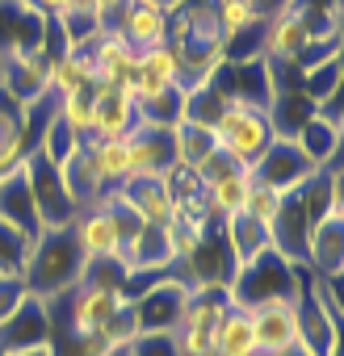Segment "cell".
<instances>
[{"instance_id": "5", "label": "cell", "mask_w": 344, "mask_h": 356, "mask_svg": "<svg viewBox=\"0 0 344 356\" xmlns=\"http://www.w3.org/2000/svg\"><path fill=\"white\" fill-rule=\"evenodd\" d=\"M22 163H26V181H30V193H34L42 231H63V227H72L80 210H76V202H72L68 189H63L59 168H55L42 151H26Z\"/></svg>"}, {"instance_id": "18", "label": "cell", "mask_w": 344, "mask_h": 356, "mask_svg": "<svg viewBox=\"0 0 344 356\" xmlns=\"http://www.w3.org/2000/svg\"><path fill=\"white\" fill-rule=\"evenodd\" d=\"M294 314H298V343L302 348H311L315 356H340V323H331L323 314V306L311 298L306 268H302V289L294 298Z\"/></svg>"}, {"instance_id": "25", "label": "cell", "mask_w": 344, "mask_h": 356, "mask_svg": "<svg viewBox=\"0 0 344 356\" xmlns=\"http://www.w3.org/2000/svg\"><path fill=\"white\" fill-rule=\"evenodd\" d=\"M202 193H206L210 214H214L219 222H227V218L244 214V206H248V193H252V172H248V168H231L227 176L210 181Z\"/></svg>"}, {"instance_id": "16", "label": "cell", "mask_w": 344, "mask_h": 356, "mask_svg": "<svg viewBox=\"0 0 344 356\" xmlns=\"http://www.w3.org/2000/svg\"><path fill=\"white\" fill-rule=\"evenodd\" d=\"M252 318V339H256V356L260 352H281L290 343H298V314L290 298H273V302H256L248 306Z\"/></svg>"}, {"instance_id": "36", "label": "cell", "mask_w": 344, "mask_h": 356, "mask_svg": "<svg viewBox=\"0 0 344 356\" xmlns=\"http://www.w3.org/2000/svg\"><path fill=\"white\" fill-rule=\"evenodd\" d=\"M130 268L118 260V256H97V260H84V273H80V285H97V289H114L122 293Z\"/></svg>"}, {"instance_id": "37", "label": "cell", "mask_w": 344, "mask_h": 356, "mask_svg": "<svg viewBox=\"0 0 344 356\" xmlns=\"http://www.w3.org/2000/svg\"><path fill=\"white\" fill-rule=\"evenodd\" d=\"M59 118L63 126L84 143L93 138V92H72V97H59Z\"/></svg>"}, {"instance_id": "22", "label": "cell", "mask_w": 344, "mask_h": 356, "mask_svg": "<svg viewBox=\"0 0 344 356\" xmlns=\"http://www.w3.org/2000/svg\"><path fill=\"white\" fill-rule=\"evenodd\" d=\"M122 264H126L130 273H151V277H155V273H168V268H177V252H172L168 227H143L139 239L126 248Z\"/></svg>"}, {"instance_id": "35", "label": "cell", "mask_w": 344, "mask_h": 356, "mask_svg": "<svg viewBox=\"0 0 344 356\" xmlns=\"http://www.w3.org/2000/svg\"><path fill=\"white\" fill-rule=\"evenodd\" d=\"M76 147H80V138H76V134L63 126V118H59V105H55V113H51V122H47V130H42V138H38V147H34V151H42V155H47V159L59 168V163H63V159H68Z\"/></svg>"}, {"instance_id": "45", "label": "cell", "mask_w": 344, "mask_h": 356, "mask_svg": "<svg viewBox=\"0 0 344 356\" xmlns=\"http://www.w3.org/2000/svg\"><path fill=\"white\" fill-rule=\"evenodd\" d=\"M260 356H315V352L302 348V343H290V348H281V352H260Z\"/></svg>"}, {"instance_id": "19", "label": "cell", "mask_w": 344, "mask_h": 356, "mask_svg": "<svg viewBox=\"0 0 344 356\" xmlns=\"http://www.w3.org/2000/svg\"><path fill=\"white\" fill-rule=\"evenodd\" d=\"M93 138H126L139 118H134V97L114 84H93Z\"/></svg>"}, {"instance_id": "23", "label": "cell", "mask_w": 344, "mask_h": 356, "mask_svg": "<svg viewBox=\"0 0 344 356\" xmlns=\"http://www.w3.org/2000/svg\"><path fill=\"white\" fill-rule=\"evenodd\" d=\"M59 176H63V189H68V197L76 202V210H84V206H97L109 189L101 185V176H97V163H93V155H88V143H80L63 163H59Z\"/></svg>"}, {"instance_id": "26", "label": "cell", "mask_w": 344, "mask_h": 356, "mask_svg": "<svg viewBox=\"0 0 344 356\" xmlns=\"http://www.w3.org/2000/svg\"><path fill=\"white\" fill-rule=\"evenodd\" d=\"M93 88V63L84 55V47H63L51 59V97H72V92H88Z\"/></svg>"}, {"instance_id": "34", "label": "cell", "mask_w": 344, "mask_h": 356, "mask_svg": "<svg viewBox=\"0 0 344 356\" xmlns=\"http://www.w3.org/2000/svg\"><path fill=\"white\" fill-rule=\"evenodd\" d=\"M298 76H302V80H298V92L319 105V101H327L331 92H340V55H331V59H323V63H311V67H302Z\"/></svg>"}, {"instance_id": "41", "label": "cell", "mask_w": 344, "mask_h": 356, "mask_svg": "<svg viewBox=\"0 0 344 356\" xmlns=\"http://www.w3.org/2000/svg\"><path fill=\"white\" fill-rule=\"evenodd\" d=\"M30 298V285H26V277H0V323H5L22 302Z\"/></svg>"}, {"instance_id": "24", "label": "cell", "mask_w": 344, "mask_h": 356, "mask_svg": "<svg viewBox=\"0 0 344 356\" xmlns=\"http://www.w3.org/2000/svg\"><path fill=\"white\" fill-rule=\"evenodd\" d=\"M223 239H227V252H231V264H235V268L252 264L256 256H265V252L273 248V243H269V227L256 222L252 214L227 218V222H223ZM231 277H235V273H231Z\"/></svg>"}, {"instance_id": "14", "label": "cell", "mask_w": 344, "mask_h": 356, "mask_svg": "<svg viewBox=\"0 0 344 356\" xmlns=\"http://www.w3.org/2000/svg\"><path fill=\"white\" fill-rule=\"evenodd\" d=\"M0 222L13 227L17 235H26L30 243L42 235L38 206H34V193H30V181H26V163L0 172Z\"/></svg>"}, {"instance_id": "33", "label": "cell", "mask_w": 344, "mask_h": 356, "mask_svg": "<svg viewBox=\"0 0 344 356\" xmlns=\"http://www.w3.org/2000/svg\"><path fill=\"white\" fill-rule=\"evenodd\" d=\"M172 143H177V163L181 168H198L206 155L219 151L214 130L210 126H198V122H181L177 130H172Z\"/></svg>"}, {"instance_id": "2", "label": "cell", "mask_w": 344, "mask_h": 356, "mask_svg": "<svg viewBox=\"0 0 344 356\" xmlns=\"http://www.w3.org/2000/svg\"><path fill=\"white\" fill-rule=\"evenodd\" d=\"M214 143L227 159H235L240 168H252L265 147L277 138L273 134V122H269V109L265 105H252V101H240V97H227L223 113L214 118Z\"/></svg>"}, {"instance_id": "38", "label": "cell", "mask_w": 344, "mask_h": 356, "mask_svg": "<svg viewBox=\"0 0 344 356\" xmlns=\"http://www.w3.org/2000/svg\"><path fill=\"white\" fill-rule=\"evenodd\" d=\"M26 256H30V239L0 222V277H22Z\"/></svg>"}, {"instance_id": "15", "label": "cell", "mask_w": 344, "mask_h": 356, "mask_svg": "<svg viewBox=\"0 0 344 356\" xmlns=\"http://www.w3.org/2000/svg\"><path fill=\"white\" fill-rule=\"evenodd\" d=\"M126 143H130V176L126 181H139V176H168L172 168H177V143H172V130L134 126L126 134Z\"/></svg>"}, {"instance_id": "17", "label": "cell", "mask_w": 344, "mask_h": 356, "mask_svg": "<svg viewBox=\"0 0 344 356\" xmlns=\"http://www.w3.org/2000/svg\"><path fill=\"white\" fill-rule=\"evenodd\" d=\"M168 5L159 0H126L114 30L134 47V51H147V47H164L168 42Z\"/></svg>"}, {"instance_id": "12", "label": "cell", "mask_w": 344, "mask_h": 356, "mask_svg": "<svg viewBox=\"0 0 344 356\" xmlns=\"http://www.w3.org/2000/svg\"><path fill=\"white\" fill-rule=\"evenodd\" d=\"M306 235H311V210H306L302 189H298V193H286L281 197V210L269 222V243H273V252L281 260L306 268Z\"/></svg>"}, {"instance_id": "32", "label": "cell", "mask_w": 344, "mask_h": 356, "mask_svg": "<svg viewBox=\"0 0 344 356\" xmlns=\"http://www.w3.org/2000/svg\"><path fill=\"white\" fill-rule=\"evenodd\" d=\"M210 5H214V22H219L223 47H227L231 38H240L244 30H252L256 22H265L260 0H210Z\"/></svg>"}, {"instance_id": "40", "label": "cell", "mask_w": 344, "mask_h": 356, "mask_svg": "<svg viewBox=\"0 0 344 356\" xmlns=\"http://www.w3.org/2000/svg\"><path fill=\"white\" fill-rule=\"evenodd\" d=\"M130 356H181L172 343V331H139L130 339Z\"/></svg>"}, {"instance_id": "6", "label": "cell", "mask_w": 344, "mask_h": 356, "mask_svg": "<svg viewBox=\"0 0 344 356\" xmlns=\"http://www.w3.org/2000/svg\"><path fill=\"white\" fill-rule=\"evenodd\" d=\"M227 289H214V293H198L189 298L177 331H172V343H177L181 356H210L214 352V331H219V318L227 310Z\"/></svg>"}, {"instance_id": "43", "label": "cell", "mask_w": 344, "mask_h": 356, "mask_svg": "<svg viewBox=\"0 0 344 356\" xmlns=\"http://www.w3.org/2000/svg\"><path fill=\"white\" fill-rule=\"evenodd\" d=\"M84 5H88V13H93V17H97L101 26H114L126 0H84Z\"/></svg>"}, {"instance_id": "7", "label": "cell", "mask_w": 344, "mask_h": 356, "mask_svg": "<svg viewBox=\"0 0 344 356\" xmlns=\"http://www.w3.org/2000/svg\"><path fill=\"white\" fill-rule=\"evenodd\" d=\"M248 172H252L256 185H269V189H277V193H298L319 168L302 155V147H298L294 138H273V143L265 147V155H260Z\"/></svg>"}, {"instance_id": "42", "label": "cell", "mask_w": 344, "mask_h": 356, "mask_svg": "<svg viewBox=\"0 0 344 356\" xmlns=\"http://www.w3.org/2000/svg\"><path fill=\"white\" fill-rule=\"evenodd\" d=\"M26 5H30L38 17H47V22H59L63 13H72V5H76V0H26Z\"/></svg>"}, {"instance_id": "31", "label": "cell", "mask_w": 344, "mask_h": 356, "mask_svg": "<svg viewBox=\"0 0 344 356\" xmlns=\"http://www.w3.org/2000/svg\"><path fill=\"white\" fill-rule=\"evenodd\" d=\"M26 159V122H22V105H13L0 92V172H9Z\"/></svg>"}, {"instance_id": "44", "label": "cell", "mask_w": 344, "mask_h": 356, "mask_svg": "<svg viewBox=\"0 0 344 356\" xmlns=\"http://www.w3.org/2000/svg\"><path fill=\"white\" fill-rule=\"evenodd\" d=\"M0 356H59V348H55V339H51V343H42V348H22V352H0Z\"/></svg>"}, {"instance_id": "13", "label": "cell", "mask_w": 344, "mask_h": 356, "mask_svg": "<svg viewBox=\"0 0 344 356\" xmlns=\"http://www.w3.org/2000/svg\"><path fill=\"white\" fill-rule=\"evenodd\" d=\"M306 268L315 277L340 281V273H344V210H327L323 218L311 222V235H306Z\"/></svg>"}, {"instance_id": "9", "label": "cell", "mask_w": 344, "mask_h": 356, "mask_svg": "<svg viewBox=\"0 0 344 356\" xmlns=\"http://www.w3.org/2000/svg\"><path fill=\"white\" fill-rule=\"evenodd\" d=\"M72 235H76L84 260H97V256H118L122 260V222H118V210H114L109 193L97 206H84L76 214Z\"/></svg>"}, {"instance_id": "29", "label": "cell", "mask_w": 344, "mask_h": 356, "mask_svg": "<svg viewBox=\"0 0 344 356\" xmlns=\"http://www.w3.org/2000/svg\"><path fill=\"white\" fill-rule=\"evenodd\" d=\"M84 143H88V155L97 163L101 185L114 193L126 176H130V143L126 138H84Z\"/></svg>"}, {"instance_id": "46", "label": "cell", "mask_w": 344, "mask_h": 356, "mask_svg": "<svg viewBox=\"0 0 344 356\" xmlns=\"http://www.w3.org/2000/svg\"><path fill=\"white\" fill-rule=\"evenodd\" d=\"M101 356H130V343H122V348H109V352H101Z\"/></svg>"}, {"instance_id": "11", "label": "cell", "mask_w": 344, "mask_h": 356, "mask_svg": "<svg viewBox=\"0 0 344 356\" xmlns=\"http://www.w3.org/2000/svg\"><path fill=\"white\" fill-rule=\"evenodd\" d=\"M55 339V314L42 298H26L5 323H0V352H22V348H42Z\"/></svg>"}, {"instance_id": "21", "label": "cell", "mask_w": 344, "mask_h": 356, "mask_svg": "<svg viewBox=\"0 0 344 356\" xmlns=\"http://www.w3.org/2000/svg\"><path fill=\"white\" fill-rule=\"evenodd\" d=\"M118 197L147 222V227H168L172 222V193L164 176H139V181L118 185Z\"/></svg>"}, {"instance_id": "20", "label": "cell", "mask_w": 344, "mask_h": 356, "mask_svg": "<svg viewBox=\"0 0 344 356\" xmlns=\"http://www.w3.org/2000/svg\"><path fill=\"white\" fill-rule=\"evenodd\" d=\"M185 76H181V59L168 42L164 47H147L139 51V72H134V84H130V97L134 101H147L164 88H181Z\"/></svg>"}, {"instance_id": "3", "label": "cell", "mask_w": 344, "mask_h": 356, "mask_svg": "<svg viewBox=\"0 0 344 356\" xmlns=\"http://www.w3.org/2000/svg\"><path fill=\"white\" fill-rule=\"evenodd\" d=\"M298 289H302V268L290 264V260H281V256L269 248V252L256 256L252 264L235 268V277H231V285H227V298L240 302V306H256V302H273V298H290V302H294Z\"/></svg>"}, {"instance_id": "28", "label": "cell", "mask_w": 344, "mask_h": 356, "mask_svg": "<svg viewBox=\"0 0 344 356\" xmlns=\"http://www.w3.org/2000/svg\"><path fill=\"white\" fill-rule=\"evenodd\" d=\"M294 143L302 147V155L315 163V168H327L331 159H340V126H331V122H323L319 113H311L302 126H298V134H294Z\"/></svg>"}, {"instance_id": "30", "label": "cell", "mask_w": 344, "mask_h": 356, "mask_svg": "<svg viewBox=\"0 0 344 356\" xmlns=\"http://www.w3.org/2000/svg\"><path fill=\"white\" fill-rule=\"evenodd\" d=\"M315 113V101L302 97L298 88H277L273 101H269V122H273V134L277 138H294L298 126Z\"/></svg>"}, {"instance_id": "8", "label": "cell", "mask_w": 344, "mask_h": 356, "mask_svg": "<svg viewBox=\"0 0 344 356\" xmlns=\"http://www.w3.org/2000/svg\"><path fill=\"white\" fill-rule=\"evenodd\" d=\"M88 63H93V84H114V88H126L134 84V72H139V51L114 30L105 26L88 47H84Z\"/></svg>"}, {"instance_id": "39", "label": "cell", "mask_w": 344, "mask_h": 356, "mask_svg": "<svg viewBox=\"0 0 344 356\" xmlns=\"http://www.w3.org/2000/svg\"><path fill=\"white\" fill-rule=\"evenodd\" d=\"M281 197L286 193H277V189H269V185H256L252 181V193H248V206H244V214H252L256 222H273L277 218V210H281Z\"/></svg>"}, {"instance_id": "4", "label": "cell", "mask_w": 344, "mask_h": 356, "mask_svg": "<svg viewBox=\"0 0 344 356\" xmlns=\"http://www.w3.org/2000/svg\"><path fill=\"white\" fill-rule=\"evenodd\" d=\"M189 298H194V285H189L177 268L151 277V281L130 298V310H134L139 331H177V323H181Z\"/></svg>"}, {"instance_id": "1", "label": "cell", "mask_w": 344, "mask_h": 356, "mask_svg": "<svg viewBox=\"0 0 344 356\" xmlns=\"http://www.w3.org/2000/svg\"><path fill=\"white\" fill-rule=\"evenodd\" d=\"M80 273H84V252H80L72 227L42 231L30 243V256H26V268H22L30 293L42 298V302H55V298L72 293L80 285Z\"/></svg>"}, {"instance_id": "10", "label": "cell", "mask_w": 344, "mask_h": 356, "mask_svg": "<svg viewBox=\"0 0 344 356\" xmlns=\"http://www.w3.org/2000/svg\"><path fill=\"white\" fill-rule=\"evenodd\" d=\"M63 306H68V339L76 343V339H88V335H97L105 323H109V314L126 302L122 293H114V289H97V285H76L72 293H63L59 298Z\"/></svg>"}, {"instance_id": "27", "label": "cell", "mask_w": 344, "mask_h": 356, "mask_svg": "<svg viewBox=\"0 0 344 356\" xmlns=\"http://www.w3.org/2000/svg\"><path fill=\"white\" fill-rule=\"evenodd\" d=\"M210 356H256L248 306L227 302V310H223V318H219V331H214V352H210Z\"/></svg>"}]
</instances>
